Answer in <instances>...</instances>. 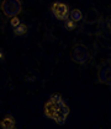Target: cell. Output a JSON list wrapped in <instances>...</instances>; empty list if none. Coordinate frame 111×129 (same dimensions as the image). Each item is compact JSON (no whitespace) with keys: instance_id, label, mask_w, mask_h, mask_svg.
<instances>
[{"instance_id":"obj_1","label":"cell","mask_w":111,"mask_h":129,"mask_svg":"<svg viewBox=\"0 0 111 129\" xmlns=\"http://www.w3.org/2000/svg\"><path fill=\"white\" fill-rule=\"evenodd\" d=\"M43 112H45L46 117L51 118L58 125H63L67 122V118L71 113V108L64 102L63 97L59 93H53L50 96V99L46 101L45 107H43Z\"/></svg>"},{"instance_id":"obj_2","label":"cell","mask_w":111,"mask_h":129,"mask_svg":"<svg viewBox=\"0 0 111 129\" xmlns=\"http://www.w3.org/2000/svg\"><path fill=\"white\" fill-rule=\"evenodd\" d=\"M71 58L74 63L77 64H85L89 58H90V54H89V49L84 46V44H77L73 47L71 53Z\"/></svg>"},{"instance_id":"obj_3","label":"cell","mask_w":111,"mask_h":129,"mask_svg":"<svg viewBox=\"0 0 111 129\" xmlns=\"http://www.w3.org/2000/svg\"><path fill=\"white\" fill-rule=\"evenodd\" d=\"M21 10H22V6H21L20 0H4L1 3V11L8 17L17 16Z\"/></svg>"},{"instance_id":"obj_4","label":"cell","mask_w":111,"mask_h":129,"mask_svg":"<svg viewBox=\"0 0 111 129\" xmlns=\"http://www.w3.org/2000/svg\"><path fill=\"white\" fill-rule=\"evenodd\" d=\"M51 11H52V15L59 21H65L67 19H69V6L68 4H64L61 1H57V3H53L52 6H51Z\"/></svg>"},{"instance_id":"obj_5","label":"cell","mask_w":111,"mask_h":129,"mask_svg":"<svg viewBox=\"0 0 111 129\" xmlns=\"http://www.w3.org/2000/svg\"><path fill=\"white\" fill-rule=\"evenodd\" d=\"M99 82L104 85H111V63L104 64L98 71Z\"/></svg>"},{"instance_id":"obj_6","label":"cell","mask_w":111,"mask_h":129,"mask_svg":"<svg viewBox=\"0 0 111 129\" xmlns=\"http://www.w3.org/2000/svg\"><path fill=\"white\" fill-rule=\"evenodd\" d=\"M14 125H16V119L11 114H6L0 120V128L1 129H8L10 127H14Z\"/></svg>"},{"instance_id":"obj_7","label":"cell","mask_w":111,"mask_h":129,"mask_svg":"<svg viewBox=\"0 0 111 129\" xmlns=\"http://www.w3.org/2000/svg\"><path fill=\"white\" fill-rule=\"evenodd\" d=\"M27 32H29V26L25 25V23H20L19 26H16V27L14 28V35L17 36V37L25 36Z\"/></svg>"},{"instance_id":"obj_8","label":"cell","mask_w":111,"mask_h":129,"mask_svg":"<svg viewBox=\"0 0 111 129\" xmlns=\"http://www.w3.org/2000/svg\"><path fill=\"white\" fill-rule=\"evenodd\" d=\"M69 19L74 22H79L83 19V12L79 9H73L69 11Z\"/></svg>"},{"instance_id":"obj_9","label":"cell","mask_w":111,"mask_h":129,"mask_svg":"<svg viewBox=\"0 0 111 129\" xmlns=\"http://www.w3.org/2000/svg\"><path fill=\"white\" fill-rule=\"evenodd\" d=\"M75 27H77V22L72 21L71 19H67V20L64 21V28L67 31H74Z\"/></svg>"},{"instance_id":"obj_10","label":"cell","mask_w":111,"mask_h":129,"mask_svg":"<svg viewBox=\"0 0 111 129\" xmlns=\"http://www.w3.org/2000/svg\"><path fill=\"white\" fill-rule=\"evenodd\" d=\"M21 22H20V19L17 17V16H14V17H11V21H10V25L15 28L16 26H19Z\"/></svg>"},{"instance_id":"obj_11","label":"cell","mask_w":111,"mask_h":129,"mask_svg":"<svg viewBox=\"0 0 111 129\" xmlns=\"http://www.w3.org/2000/svg\"><path fill=\"white\" fill-rule=\"evenodd\" d=\"M4 58H5V54H4V50L1 49V48H0V60H3L4 59Z\"/></svg>"},{"instance_id":"obj_12","label":"cell","mask_w":111,"mask_h":129,"mask_svg":"<svg viewBox=\"0 0 111 129\" xmlns=\"http://www.w3.org/2000/svg\"><path fill=\"white\" fill-rule=\"evenodd\" d=\"M109 28L111 30V19H110V21H109Z\"/></svg>"},{"instance_id":"obj_13","label":"cell","mask_w":111,"mask_h":129,"mask_svg":"<svg viewBox=\"0 0 111 129\" xmlns=\"http://www.w3.org/2000/svg\"><path fill=\"white\" fill-rule=\"evenodd\" d=\"M8 129H16V125H14V127H10V128H8Z\"/></svg>"}]
</instances>
